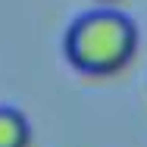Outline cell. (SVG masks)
Returning <instances> with one entry per match:
<instances>
[{
  "label": "cell",
  "mask_w": 147,
  "mask_h": 147,
  "mask_svg": "<svg viewBox=\"0 0 147 147\" xmlns=\"http://www.w3.org/2000/svg\"><path fill=\"white\" fill-rule=\"evenodd\" d=\"M0 147H31L28 116L16 107H0Z\"/></svg>",
  "instance_id": "2"
},
{
  "label": "cell",
  "mask_w": 147,
  "mask_h": 147,
  "mask_svg": "<svg viewBox=\"0 0 147 147\" xmlns=\"http://www.w3.org/2000/svg\"><path fill=\"white\" fill-rule=\"evenodd\" d=\"M97 3H116V0H97Z\"/></svg>",
  "instance_id": "3"
},
{
  "label": "cell",
  "mask_w": 147,
  "mask_h": 147,
  "mask_svg": "<svg viewBox=\"0 0 147 147\" xmlns=\"http://www.w3.org/2000/svg\"><path fill=\"white\" fill-rule=\"evenodd\" d=\"M69 66L91 78H110L128 69L138 53V25L119 9L82 13L63 38Z\"/></svg>",
  "instance_id": "1"
}]
</instances>
